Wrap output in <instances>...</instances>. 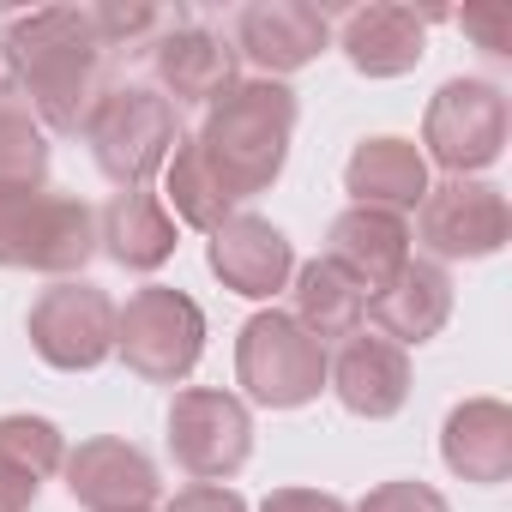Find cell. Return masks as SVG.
Wrapping results in <instances>:
<instances>
[{
	"label": "cell",
	"mask_w": 512,
	"mask_h": 512,
	"mask_svg": "<svg viewBox=\"0 0 512 512\" xmlns=\"http://www.w3.org/2000/svg\"><path fill=\"white\" fill-rule=\"evenodd\" d=\"M169 512H247V500L235 488H223V482H193V488H181L169 500Z\"/></svg>",
	"instance_id": "cell-28"
},
{
	"label": "cell",
	"mask_w": 512,
	"mask_h": 512,
	"mask_svg": "<svg viewBox=\"0 0 512 512\" xmlns=\"http://www.w3.org/2000/svg\"><path fill=\"white\" fill-rule=\"evenodd\" d=\"M434 19L440 13H416V7H398V0H368V7L344 13L338 49L362 79H404L422 67Z\"/></svg>",
	"instance_id": "cell-15"
},
{
	"label": "cell",
	"mask_w": 512,
	"mask_h": 512,
	"mask_svg": "<svg viewBox=\"0 0 512 512\" xmlns=\"http://www.w3.org/2000/svg\"><path fill=\"white\" fill-rule=\"evenodd\" d=\"M506 91L488 85V79H446L434 97H428V115H422V157L440 163L446 175H482L500 163L506 151Z\"/></svg>",
	"instance_id": "cell-7"
},
{
	"label": "cell",
	"mask_w": 512,
	"mask_h": 512,
	"mask_svg": "<svg viewBox=\"0 0 512 512\" xmlns=\"http://www.w3.org/2000/svg\"><path fill=\"white\" fill-rule=\"evenodd\" d=\"M458 25H464V31H470L494 61H506V55H512V37H506V31H512V19H506L500 7H488V13H464Z\"/></svg>",
	"instance_id": "cell-30"
},
{
	"label": "cell",
	"mask_w": 512,
	"mask_h": 512,
	"mask_svg": "<svg viewBox=\"0 0 512 512\" xmlns=\"http://www.w3.org/2000/svg\"><path fill=\"white\" fill-rule=\"evenodd\" d=\"M97 253V211L79 193L49 187H0V266L79 278Z\"/></svg>",
	"instance_id": "cell-3"
},
{
	"label": "cell",
	"mask_w": 512,
	"mask_h": 512,
	"mask_svg": "<svg viewBox=\"0 0 512 512\" xmlns=\"http://www.w3.org/2000/svg\"><path fill=\"white\" fill-rule=\"evenodd\" d=\"M260 512H350V506L326 488H272L260 500Z\"/></svg>",
	"instance_id": "cell-29"
},
{
	"label": "cell",
	"mask_w": 512,
	"mask_h": 512,
	"mask_svg": "<svg viewBox=\"0 0 512 512\" xmlns=\"http://www.w3.org/2000/svg\"><path fill=\"white\" fill-rule=\"evenodd\" d=\"M157 199L169 205L175 223H187V229H199V235H211L223 217H235V199H229V193L217 187V175L205 169L193 133L175 139V151H169V163H163V193H157Z\"/></svg>",
	"instance_id": "cell-22"
},
{
	"label": "cell",
	"mask_w": 512,
	"mask_h": 512,
	"mask_svg": "<svg viewBox=\"0 0 512 512\" xmlns=\"http://www.w3.org/2000/svg\"><path fill=\"white\" fill-rule=\"evenodd\" d=\"M175 235H181V223L169 217V205L151 187H127V193H115L97 211V247L109 253L121 272H157V266H169L175 247H181Z\"/></svg>",
	"instance_id": "cell-20"
},
{
	"label": "cell",
	"mask_w": 512,
	"mask_h": 512,
	"mask_svg": "<svg viewBox=\"0 0 512 512\" xmlns=\"http://www.w3.org/2000/svg\"><path fill=\"white\" fill-rule=\"evenodd\" d=\"M506 235H512V211L494 181H470V175L428 181V193L416 205V241L434 253V266L488 260V253L506 247Z\"/></svg>",
	"instance_id": "cell-8"
},
{
	"label": "cell",
	"mask_w": 512,
	"mask_h": 512,
	"mask_svg": "<svg viewBox=\"0 0 512 512\" xmlns=\"http://www.w3.org/2000/svg\"><path fill=\"white\" fill-rule=\"evenodd\" d=\"M0 187H49V133L13 103H0Z\"/></svg>",
	"instance_id": "cell-24"
},
{
	"label": "cell",
	"mask_w": 512,
	"mask_h": 512,
	"mask_svg": "<svg viewBox=\"0 0 512 512\" xmlns=\"http://www.w3.org/2000/svg\"><path fill=\"white\" fill-rule=\"evenodd\" d=\"M235 61L260 67V79H290L314 67L332 43V19L308 0H247L235 13Z\"/></svg>",
	"instance_id": "cell-11"
},
{
	"label": "cell",
	"mask_w": 512,
	"mask_h": 512,
	"mask_svg": "<svg viewBox=\"0 0 512 512\" xmlns=\"http://www.w3.org/2000/svg\"><path fill=\"white\" fill-rule=\"evenodd\" d=\"M85 139H91L97 169L127 193V187H145L169 163L181 139V109L157 85H109L97 115L85 121Z\"/></svg>",
	"instance_id": "cell-6"
},
{
	"label": "cell",
	"mask_w": 512,
	"mask_h": 512,
	"mask_svg": "<svg viewBox=\"0 0 512 512\" xmlns=\"http://www.w3.org/2000/svg\"><path fill=\"white\" fill-rule=\"evenodd\" d=\"M0 49H7L13 85L31 97V115L43 121V133H85V121L103 103V61L109 49L97 43L91 7H37V13H13L0 25Z\"/></svg>",
	"instance_id": "cell-1"
},
{
	"label": "cell",
	"mask_w": 512,
	"mask_h": 512,
	"mask_svg": "<svg viewBox=\"0 0 512 512\" xmlns=\"http://www.w3.org/2000/svg\"><path fill=\"white\" fill-rule=\"evenodd\" d=\"M13 91V67H7V49H0V97Z\"/></svg>",
	"instance_id": "cell-32"
},
{
	"label": "cell",
	"mask_w": 512,
	"mask_h": 512,
	"mask_svg": "<svg viewBox=\"0 0 512 512\" xmlns=\"http://www.w3.org/2000/svg\"><path fill=\"white\" fill-rule=\"evenodd\" d=\"M362 308H368V296L326 260V253H320V260H308V266H296V320L320 344L362 332Z\"/></svg>",
	"instance_id": "cell-23"
},
{
	"label": "cell",
	"mask_w": 512,
	"mask_h": 512,
	"mask_svg": "<svg viewBox=\"0 0 512 512\" xmlns=\"http://www.w3.org/2000/svg\"><path fill=\"white\" fill-rule=\"evenodd\" d=\"M169 458L193 482H229L253 458V416L235 392L187 386L169 404Z\"/></svg>",
	"instance_id": "cell-10"
},
{
	"label": "cell",
	"mask_w": 512,
	"mask_h": 512,
	"mask_svg": "<svg viewBox=\"0 0 512 512\" xmlns=\"http://www.w3.org/2000/svg\"><path fill=\"white\" fill-rule=\"evenodd\" d=\"M344 187L356 205H374V211H416L422 193H428V157L416 151V139H398V133H380V139H362L344 163Z\"/></svg>",
	"instance_id": "cell-21"
},
{
	"label": "cell",
	"mask_w": 512,
	"mask_h": 512,
	"mask_svg": "<svg viewBox=\"0 0 512 512\" xmlns=\"http://www.w3.org/2000/svg\"><path fill=\"white\" fill-rule=\"evenodd\" d=\"M37 494H43V482H37L31 470H19V464L0 458V512H31Z\"/></svg>",
	"instance_id": "cell-31"
},
{
	"label": "cell",
	"mask_w": 512,
	"mask_h": 512,
	"mask_svg": "<svg viewBox=\"0 0 512 512\" xmlns=\"http://www.w3.org/2000/svg\"><path fill=\"white\" fill-rule=\"evenodd\" d=\"M332 350L284 308H260L235 338V380L260 410H302L326 392Z\"/></svg>",
	"instance_id": "cell-4"
},
{
	"label": "cell",
	"mask_w": 512,
	"mask_h": 512,
	"mask_svg": "<svg viewBox=\"0 0 512 512\" xmlns=\"http://www.w3.org/2000/svg\"><path fill=\"white\" fill-rule=\"evenodd\" d=\"M326 386L338 404L362 422H386L410 404V350H398L380 332H350L326 368Z\"/></svg>",
	"instance_id": "cell-16"
},
{
	"label": "cell",
	"mask_w": 512,
	"mask_h": 512,
	"mask_svg": "<svg viewBox=\"0 0 512 512\" xmlns=\"http://www.w3.org/2000/svg\"><path fill=\"white\" fill-rule=\"evenodd\" d=\"M115 356L145 386H181L205 356V308L187 290L145 284L115 308Z\"/></svg>",
	"instance_id": "cell-5"
},
{
	"label": "cell",
	"mask_w": 512,
	"mask_h": 512,
	"mask_svg": "<svg viewBox=\"0 0 512 512\" xmlns=\"http://www.w3.org/2000/svg\"><path fill=\"white\" fill-rule=\"evenodd\" d=\"M362 320H374L380 338H392L398 350L440 338V326L452 320V278H446V266H434V260H410L386 290L368 296Z\"/></svg>",
	"instance_id": "cell-18"
},
{
	"label": "cell",
	"mask_w": 512,
	"mask_h": 512,
	"mask_svg": "<svg viewBox=\"0 0 512 512\" xmlns=\"http://www.w3.org/2000/svg\"><path fill=\"white\" fill-rule=\"evenodd\" d=\"M296 115H302V103L284 79H241L235 91H223L205 109L193 145L229 199H253L284 175Z\"/></svg>",
	"instance_id": "cell-2"
},
{
	"label": "cell",
	"mask_w": 512,
	"mask_h": 512,
	"mask_svg": "<svg viewBox=\"0 0 512 512\" xmlns=\"http://www.w3.org/2000/svg\"><path fill=\"white\" fill-rule=\"evenodd\" d=\"M145 512H151V506H145Z\"/></svg>",
	"instance_id": "cell-33"
},
{
	"label": "cell",
	"mask_w": 512,
	"mask_h": 512,
	"mask_svg": "<svg viewBox=\"0 0 512 512\" xmlns=\"http://www.w3.org/2000/svg\"><path fill=\"white\" fill-rule=\"evenodd\" d=\"M350 512H452V506H446L440 488H428V482H416V476H398V482L368 488Z\"/></svg>",
	"instance_id": "cell-27"
},
{
	"label": "cell",
	"mask_w": 512,
	"mask_h": 512,
	"mask_svg": "<svg viewBox=\"0 0 512 512\" xmlns=\"http://www.w3.org/2000/svg\"><path fill=\"white\" fill-rule=\"evenodd\" d=\"M151 67H157V91L181 109V103H217L223 91L241 85V61H235V43L211 25H187L175 19L157 43H151Z\"/></svg>",
	"instance_id": "cell-14"
},
{
	"label": "cell",
	"mask_w": 512,
	"mask_h": 512,
	"mask_svg": "<svg viewBox=\"0 0 512 512\" xmlns=\"http://www.w3.org/2000/svg\"><path fill=\"white\" fill-rule=\"evenodd\" d=\"M31 350L61 374H91L115 356V302L85 278H61L31 302Z\"/></svg>",
	"instance_id": "cell-9"
},
{
	"label": "cell",
	"mask_w": 512,
	"mask_h": 512,
	"mask_svg": "<svg viewBox=\"0 0 512 512\" xmlns=\"http://www.w3.org/2000/svg\"><path fill=\"white\" fill-rule=\"evenodd\" d=\"M440 458L452 476L494 488L512 476V410L500 398H464L440 422Z\"/></svg>",
	"instance_id": "cell-19"
},
{
	"label": "cell",
	"mask_w": 512,
	"mask_h": 512,
	"mask_svg": "<svg viewBox=\"0 0 512 512\" xmlns=\"http://www.w3.org/2000/svg\"><path fill=\"white\" fill-rule=\"evenodd\" d=\"M205 266H211V278H217L229 296L272 302V296L296 278V247H290V235H284L272 217L235 211V217H223V223L211 229Z\"/></svg>",
	"instance_id": "cell-12"
},
{
	"label": "cell",
	"mask_w": 512,
	"mask_h": 512,
	"mask_svg": "<svg viewBox=\"0 0 512 512\" xmlns=\"http://www.w3.org/2000/svg\"><path fill=\"white\" fill-rule=\"evenodd\" d=\"M91 25H97L103 49H127V43H145V37L169 31L175 19L163 7H91Z\"/></svg>",
	"instance_id": "cell-26"
},
{
	"label": "cell",
	"mask_w": 512,
	"mask_h": 512,
	"mask_svg": "<svg viewBox=\"0 0 512 512\" xmlns=\"http://www.w3.org/2000/svg\"><path fill=\"white\" fill-rule=\"evenodd\" d=\"M326 260H332L362 296H374V290H386V284L416 260V253H410V223H404L398 211L350 205V211H338L332 229H326Z\"/></svg>",
	"instance_id": "cell-17"
},
{
	"label": "cell",
	"mask_w": 512,
	"mask_h": 512,
	"mask_svg": "<svg viewBox=\"0 0 512 512\" xmlns=\"http://www.w3.org/2000/svg\"><path fill=\"white\" fill-rule=\"evenodd\" d=\"M61 476H67V494L85 512H145L157 500V488H163L157 482V464L133 440H115V434L79 440L61 458Z\"/></svg>",
	"instance_id": "cell-13"
},
{
	"label": "cell",
	"mask_w": 512,
	"mask_h": 512,
	"mask_svg": "<svg viewBox=\"0 0 512 512\" xmlns=\"http://www.w3.org/2000/svg\"><path fill=\"white\" fill-rule=\"evenodd\" d=\"M0 458L31 470L37 482L61 470L67 458V434L49 422V416H31V410H13V416H0Z\"/></svg>",
	"instance_id": "cell-25"
}]
</instances>
